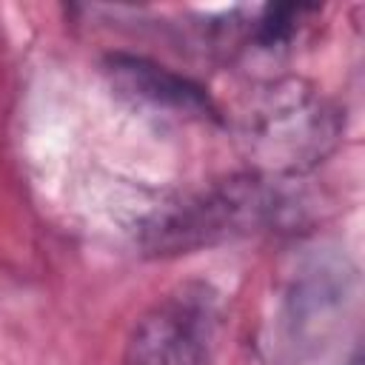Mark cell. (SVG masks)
<instances>
[{
  "label": "cell",
  "instance_id": "cell-6",
  "mask_svg": "<svg viewBox=\"0 0 365 365\" xmlns=\"http://www.w3.org/2000/svg\"><path fill=\"white\" fill-rule=\"evenodd\" d=\"M345 365H362V354H359V351H356V354H354V356H351V359H348V362H345Z\"/></svg>",
  "mask_w": 365,
  "mask_h": 365
},
{
  "label": "cell",
  "instance_id": "cell-2",
  "mask_svg": "<svg viewBox=\"0 0 365 365\" xmlns=\"http://www.w3.org/2000/svg\"><path fill=\"white\" fill-rule=\"evenodd\" d=\"M279 211L282 197L274 182L248 171L160 202L145 220L140 242L148 254H188L265 228Z\"/></svg>",
  "mask_w": 365,
  "mask_h": 365
},
{
  "label": "cell",
  "instance_id": "cell-4",
  "mask_svg": "<svg viewBox=\"0 0 365 365\" xmlns=\"http://www.w3.org/2000/svg\"><path fill=\"white\" fill-rule=\"evenodd\" d=\"M103 71L111 88L134 108L171 120H220L217 103L197 80L143 54L114 51L106 57Z\"/></svg>",
  "mask_w": 365,
  "mask_h": 365
},
{
  "label": "cell",
  "instance_id": "cell-1",
  "mask_svg": "<svg viewBox=\"0 0 365 365\" xmlns=\"http://www.w3.org/2000/svg\"><path fill=\"white\" fill-rule=\"evenodd\" d=\"M342 137L339 108L308 80H271L242 117V151L265 180L299 177L319 165Z\"/></svg>",
  "mask_w": 365,
  "mask_h": 365
},
{
  "label": "cell",
  "instance_id": "cell-3",
  "mask_svg": "<svg viewBox=\"0 0 365 365\" xmlns=\"http://www.w3.org/2000/svg\"><path fill=\"white\" fill-rule=\"evenodd\" d=\"M220 331L217 294L200 282L148 308L123 351V365H208Z\"/></svg>",
  "mask_w": 365,
  "mask_h": 365
},
{
  "label": "cell",
  "instance_id": "cell-5",
  "mask_svg": "<svg viewBox=\"0 0 365 365\" xmlns=\"http://www.w3.org/2000/svg\"><path fill=\"white\" fill-rule=\"evenodd\" d=\"M317 11V6H305V3H271V6H262L257 20L251 23V40L259 46V48H268V51H277V48H285L294 34L299 31L305 14Z\"/></svg>",
  "mask_w": 365,
  "mask_h": 365
}]
</instances>
